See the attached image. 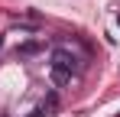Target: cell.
Here are the masks:
<instances>
[{"label": "cell", "mask_w": 120, "mask_h": 117, "mask_svg": "<svg viewBox=\"0 0 120 117\" xmlns=\"http://www.w3.org/2000/svg\"><path fill=\"white\" fill-rule=\"evenodd\" d=\"M52 65H59V68H65V72H78V55L59 46V49L52 52Z\"/></svg>", "instance_id": "cell-1"}, {"label": "cell", "mask_w": 120, "mask_h": 117, "mask_svg": "<svg viewBox=\"0 0 120 117\" xmlns=\"http://www.w3.org/2000/svg\"><path fill=\"white\" fill-rule=\"evenodd\" d=\"M0 46H3V36H0Z\"/></svg>", "instance_id": "cell-6"}, {"label": "cell", "mask_w": 120, "mask_h": 117, "mask_svg": "<svg viewBox=\"0 0 120 117\" xmlns=\"http://www.w3.org/2000/svg\"><path fill=\"white\" fill-rule=\"evenodd\" d=\"M49 78H52V85H55V88L71 85V72H65V68H59V65H49Z\"/></svg>", "instance_id": "cell-2"}, {"label": "cell", "mask_w": 120, "mask_h": 117, "mask_svg": "<svg viewBox=\"0 0 120 117\" xmlns=\"http://www.w3.org/2000/svg\"><path fill=\"white\" fill-rule=\"evenodd\" d=\"M117 26H120V13H117Z\"/></svg>", "instance_id": "cell-5"}, {"label": "cell", "mask_w": 120, "mask_h": 117, "mask_svg": "<svg viewBox=\"0 0 120 117\" xmlns=\"http://www.w3.org/2000/svg\"><path fill=\"white\" fill-rule=\"evenodd\" d=\"M39 49H42V42H26V46L16 49V55H33V52H39Z\"/></svg>", "instance_id": "cell-3"}, {"label": "cell", "mask_w": 120, "mask_h": 117, "mask_svg": "<svg viewBox=\"0 0 120 117\" xmlns=\"http://www.w3.org/2000/svg\"><path fill=\"white\" fill-rule=\"evenodd\" d=\"M29 117H52V114H49V111H33Z\"/></svg>", "instance_id": "cell-4"}]
</instances>
